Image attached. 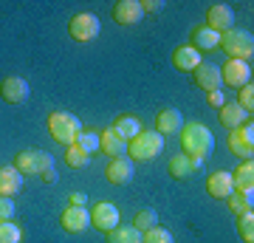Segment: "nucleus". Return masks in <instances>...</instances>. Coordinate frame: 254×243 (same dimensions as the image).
I'll return each instance as SVG.
<instances>
[{
  "mask_svg": "<svg viewBox=\"0 0 254 243\" xmlns=\"http://www.w3.org/2000/svg\"><path fill=\"white\" fill-rule=\"evenodd\" d=\"M181 147L187 156H195V159H203L206 162L212 150H215V136L206 125L200 122H190V125L181 127Z\"/></svg>",
  "mask_w": 254,
  "mask_h": 243,
  "instance_id": "obj_1",
  "label": "nucleus"
},
{
  "mask_svg": "<svg viewBox=\"0 0 254 243\" xmlns=\"http://www.w3.org/2000/svg\"><path fill=\"white\" fill-rule=\"evenodd\" d=\"M48 133H51V139L54 142H60L63 147H68V144L76 142V136L82 133V122L73 113H68V110H54V113H48Z\"/></svg>",
  "mask_w": 254,
  "mask_h": 243,
  "instance_id": "obj_2",
  "label": "nucleus"
},
{
  "mask_svg": "<svg viewBox=\"0 0 254 243\" xmlns=\"http://www.w3.org/2000/svg\"><path fill=\"white\" fill-rule=\"evenodd\" d=\"M164 153V136L158 130H141L136 139L127 142V159L130 162H150Z\"/></svg>",
  "mask_w": 254,
  "mask_h": 243,
  "instance_id": "obj_3",
  "label": "nucleus"
},
{
  "mask_svg": "<svg viewBox=\"0 0 254 243\" xmlns=\"http://www.w3.org/2000/svg\"><path fill=\"white\" fill-rule=\"evenodd\" d=\"M218 48L226 51L229 60H246V63H249L254 57V37L249 34V31H240V28H229V31L220 34Z\"/></svg>",
  "mask_w": 254,
  "mask_h": 243,
  "instance_id": "obj_4",
  "label": "nucleus"
},
{
  "mask_svg": "<svg viewBox=\"0 0 254 243\" xmlns=\"http://www.w3.org/2000/svg\"><path fill=\"white\" fill-rule=\"evenodd\" d=\"M14 170H20L23 175H43L46 170L54 167V156L48 153V150H20L14 156V164H11Z\"/></svg>",
  "mask_w": 254,
  "mask_h": 243,
  "instance_id": "obj_5",
  "label": "nucleus"
},
{
  "mask_svg": "<svg viewBox=\"0 0 254 243\" xmlns=\"http://www.w3.org/2000/svg\"><path fill=\"white\" fill-rule=\"evenodd\" d=\"M99 31H102V23L93 11H79V14H73L71 23H68V34H71L76 43H91V40L99 37Z\"/></svg>",
  "mask_w": 254,
  "mask_h": 243,
  "instance_id": "obj_6",
  "label": "nucleus"
},
{
  "mask_svg": "<svg viewBox=\"0 0 254 243\" xmlns=\"http://www.w3.org/2000/svg\"><path fill=\"white\" fill-rule=\"evenodd\" d=\"M220 80L223 85L229 88H243L252 82V63H246V60H229V63L220 65Z\"/></svg>",
  "mask_w": 254,
  "mask_h": 243,
  "instance_id": "obj_7",
  "label": "nucleus"
},
{
  "mask_svg": "<svg viewBox=\"0 0 254 243\" xmlns=\"http://www.w3.org/2000/svg\"><path fill=\"white\" fill-rule=\"evenodd\" d=\"M229 150L237 156V159H252L254 153V125L249 122V125H240L237 130H232L229 133Z\"/></svg>",
  "mask_w": 254,
  "mask_h": 243,
  "instance_id": "obj_8",
  "label": "nucleus"
},
{
  "mask_svg": "<svg viewBox=\"0 0 254 243\" xmlns=\"http://www.w3.org/2000/svg\"><path fill=\"white\" fill-rule=\"evenodd\" d=\"M206 26L212 31H218V34L235 28V11H232V6H226V3H212L206 11Z\"/></svg>",
  "mask_w": 254,
  "mask_h": 243,
  "instance_id": "obj_9",
  "label": "nucleus"
},
{
  "mask_svg": "<svg viewBox=\"0 0 254 243\" xmlns=\"http://www.w3.org/2000/svg\"><path fill=\"white\" fill-rule=\"evenodd\" d=\"M91 226L102 229V232H110V229H116L119 226V209L110 204V201H99V204H93L91 209Z\"/></svg>",
  "mask_w": 254,
  "mask_h": 243,
  "instance_id": "obj_10",
  "label": "nucleus"
},
{
  "mask_svg": "<svg viewBox=\"0 0 254 243\" xmlns=\"http://www.w3.org/2000/svg\"><path fill=\"white\" fill-rule=\"evenodd\" d=\"M28 93H31V88H28V82L23 77H6L0 82V96L9 105H23L28 99Z\"/></svg>",
  "mask_w": 254,
  "mask_h": 243,
  "instance_id": "obj_11",
  "label": "nucleus"
},
{
  "mask_svg": "<svg viewBox=\"0 0 254 243\" xmlns=\"http://www.w3.org/2000/svg\"><path fill=\"white\" fill-rule=\"evenodd\" d=\"M192 74H195V85H198L200 90H206V93H212V90H220V88H223V80H220V65L200 63Z\"/></svg>",
  "mask_w": 254,
  "mask_h": 243,
  "instance_id": "obj_12",
  "label": "nucleus"
},
{
  "mask_svg": "<svg viewBox=\"0 0 254 243\" xmlns=\"http://www.w3.org/2000/svg\"><path fill=\"white\" fill-rule=\"evenodd\" d=\"M141 17H144L141 0H119L116 6H113V20H116L119 26H136Z\"/></svg>",
  "mask_w": 254,
  "mask_h": 243,
  "instance_id": "obj_13",
  "label": "nucleus"
},
{
  "mask_svg": "<svg viewBox=\"0 0 254 243\" xmlns=\"http://www.w3.org/2000/svg\"><path fill=\"white\" fill-rule=\"evenodd\" d=\"M105 178H108L110 184H116V187L127 184V181L133 178V162H130L127 156H116V159H110V164L105 167Z\"/></svg>",
  "mask_w": 254,
  "mask_h": 243,
  "instance_id": "obj_14",
  "label": "nucleus"
},
{
  "mask_svg": "<svg viewBox=\"0 0 254 243\" xmlns=\"http://www.w3.org/2000/svg\"><path fill=\"white\" fill-rule=\"evenodd\" d=\"M91 226V212L88 207H68L63 212V229L71 235H79Z\"/></svg>",
  "mask_w": 254,
  "mask_h": 243,
  "instance_id": "obj_15",
  "label": "nucleus"
},
{
  "mask_svg": "<svg viewBox=\"0 0 254 243\" xmlns=\"http://www.w3.org/2000/svg\"><path fill=\"white\" fill-rule=\"evenodd\" d=\"M184 127V116L178 108H164L158 110V116H155V130L161 136H173V133H181Z\"/></svg>",
  "mask_w": 254,
  "mask_h": 243,
  "instance_id": "obj_16",
  "label": "nucleus"
},
{
  "mask_svg": "<svg viewBox=\"0 0 254 243\" xmlns=\"http://www.w3.org/2000/svg\"><path fill=\"white\" fill-rule=\"evenodd\" d=\"M206 189H209V195H212V198L226 201L229 195L235 192V184H232V172H226V170L212 172V175L206 178Z\"/></svg>",
  "mask_w": 254,
  "mask_h": 243,
  "instance_id": "obj_17",
  "label": "nucleus"
},
{
  "mask_svg": "<svg viewBox=\"0 0 254 243\" xmlns=\"http://www.w3.org/2000/svg\"><path fill=\"white\" fill-rule=\"evenodd\" d=\"M232 184H235V192H240V195H254V162L252 159H246L232 172Z\"/></svg>",
  "mask_w": 254,
  "mask_h": 243,
  "instance_id": "obj_18",
  "label": "nucleus"
},
{
  "mask_svg": "<svg viewBox=\"0 0 254 243\" xmlns=\"http://www.w3.org/2000/svg\"><path fill=\"white\" fill-rule=\"evenodd\" d=\"M99 150L105 156H110V159H116V156L127 153V142L113 130V127H108V130H102L99 133Z\"/></svg>",
  "mask_w": 254,
  "mask_h": 243,
  "instance_id": "obj_19",
  "label": "nucleus"
},
{
  "mask_svg": "<svg viewBox=\"0 0 254 243\" xmlns=\"http://www.w3.org/2000/svg\"><path fill=\"white\" fill-rule=\"evenodd\" d=\"M200 63H203V57H200V51H195L192 45H178L173 51V65L178 71H195Z\"/></svg>",
  "mask_w": 254,
  "mask_h": 243,
  "instance_id": "obj_20",
  "label": "nucleus"
},
{
  "mask_svg": "<svg viewBox=\"0 0 254 243\" xmlns=\"http://www.w3.org/2000/svg\"><path fill=\"white\" fill-rule=\"evenodd\" d=\"M20 189H23V172L14 167H0V195L14 198Z\"/></svg>",
  "mask_w": 254,
  "mask_h": 243,
  "instance_id": "obj_21",
  "label": "nucleus"
},
{
  "mask_svg": "<svg viewBox=\"0 0 254 243\" xmlns=\"http://www.w3.org/2000/svg\"><path fill=\"white\" fill-rule=\"evenodd\" d=\"M218 119H220V125L226 127V130H237L240 125H246V119H249V113H246L237 102H226L223 108H220V113H218Z\"/></svg>",
  "mask_w": 254,
  "mask_h": 243,
  "instance_id": "obj_22",
  "label": "nucleus"
},
{
  "mask_svg": "<svg viewBox=\"0 0 254 243\" xmlns=\"http://www.w3.org/2000/svg\"><path fill=\"white\" fill-rule=\"evenodd\" d=\"M218 45H220V34L212 31L209 26H198L192 31V48L195 51H215Z\"/></svg>",
  "mask_w": 254,
  "mask_h": 243,
  "instance_id": "obj_23",
  "label": "nucleus"
},
{
  "mask_svg": "<svg viewBox=\"0 0 254 243\" xmlns=\"http://www.w3.org/2000/svg\"><path fill=\"white\" fill-rule=\"evenodd\" d=\"M200 164H203V159L178 153V156H173V159H170V175H175V178H187V175H192V170H195V167H200Z\"/></svg>",
  "mask_w": 254,
  "mask_h": 243,
  "instance_id": "obj_24",
  "label": "nucleus"
},
{
  "mask_svg": "<svg viewBox=\"0 0 254 243\" xmlns=\"http://www.w3.org/2000/svg\"><path fill=\"white\" fill-rule=\"evenodd\" d=\"M113 130H116L125 142H130V139H136L144 127H141V119L138 116H130V113H125V116H119L116 122H113Z\"/></svg>",
  "mask_w": 254,
  "mask_h": 243,
  "instance_id": "obj_25",
  "label": "nucleus"
},
{
  "mask_svg": "<svg viewBox=\"0 0 254 243\" xmlns=\"http://www.w3.org/2000/svg\"><path fill=\"white\" fill-rule=\"evenodd\" d=\"M108 243H141V232L133 226H116L108 232Z\"/></svg>",
  "mask_w": 254,
  "mask_h": 243,
  "instance_id": "obj_26",
  "label": "nucleus"
},
{
  "mask_svg": "<svg viewBox=\"0 0 254 243\" xmlns=\"http://www.w3.org/2000/svg\"><path fill=\"white\" fill-rule=\"evenodd\" d=\"M158 221V212L155 209H150V207H144V209H138L136 215H133V229H138V232H147V229H153V226H158L155 224Z\"/></svg>",
  "mask_w": 254,
  "mask_h": 243,
  "instance_id": "obj_27",
  "label": "nucleus"
},
{
  "mask_svg": "<svg viewBox=\"0 0 254 243\" xmlns=\"http://www.w3.org/2000/svg\"><path fill=\"white\" fill-rule=\"evenodd\" d=\"M76 147H79V150H85V153L88 156H93L96 153V150H99V133H96V130H85V127H82V133L76 136Z\"/></svg>",
  "mask_w": 254,
  "mask_h": 243,
  "instance_id": "obj_28",
  "label": "nucleus"
},
{
  "mask_svg": "<svg viewBox=\"0 0 254 243\" xmlns=\"http://www.w3.org/2000/svg\"><path fill=\"white\" fill-rule=\"evenodd\" d=\"M226 204H229V209H232L235 215H243V212H252L254 195H240V192H232V195L226 198Z\"/></svg>",
  "mask_w": 254,
  "mask_h": 243,
  "instance_id": "obj_29",
  "label": "nucleus"
},
{
  "mask_svg": "<svg viewBox=\"0 0 254 243\" xmlns=\"http://www.w3.org/2000/svg\"><path fill=\"white\" fill-rule=\"evenodd\" d=\"M88 162H91V156L85 153V150H79L76 144H68V147H65V164H68V167H76V170H79V167H85Z\"/></svg>",
  "mask_w": 254,
  "mask_h": 243,
  "instance_id": "obj_30",
  "label": "nucleus"
},
{
  "mask_svg": "<svg viewBox=\"0 0 254 243\" xmlns=\"http://www.w3.org/2000/svg\"><path fill=\"white\" fill-rule=\"evenodd\" d=\"M237 232L246 243H254V212H243L237 215Z\"/></svg>",
  "mask_w": 254,
  "mask_h": 243,
  "instance_id": "obj_31",
  "label": "nucleus"
},
{
  "mask_svg": "<svg viewBox=\"0 0 254 243\" xmlns=\"http://www.w3.org/2000/svg\"><path fill=\"white\" fill-rule=\"evenodd\" d=\"M23 241V232L14 221H3L0 224V243H20Z\"/></svg>",
  "mask_w": 254,
  "mask_h": 243,
  "instance_id": "obj_32",
  "label": "nucleus"
},
{
  "mask_svg": "<svg viewBox=\"0 0 254 243\" xmlns=\"http://www.w3.org/2000/svg\"><path fill=\"white\" fill-rule=\"evenodd\" d=\"M141 243H175V241L164 226H153V229L141 232Z\"/></svg>",
  "mask_w": 254,
  "mask_h": 243,
  "instance_id": "obj_33",
  "label": "nucleus"
},
{
  "mask_svg": "<svg viewBox=\"0 0 254 243\" xmlns=\"http://www.w3.org/2000/svg\"><path fill=\"white\" fill-rule=\"evenodd\" d=\"M237 105H240V108H243L246 113H252V110H254V85H252V82L240 88V96H237Z\"/></svg>",
  "mask_w": 254,
  "mask_h": 243,
  "instance_id": "obj_34",
  "label": "nucleus"
},
{
  "mask_svg": "<svg viewBox=\"0 0 254 243\" xmlns=\"http://www.w3.org/2000/svg\"><path fill=\"white\" fill-rule=\"evenodd\" d=\"M14 212H17L14 201L6 198V195H0V224H3V221H11V218H14Z\"/></svg>",
  "mask_w": 254,
  "mask_h": 243,
  "instance_id": "obj_35",
  "label": "nucleus"
},
{
  "mask_svg": "<svg viewBox=\"0 0 254 243\" xmlns=\"http://www.w3.org/2000/svg\"><path fill=\"white\" fill-rule=\"evenodd\" d=\"M141 9H144V14L150 11V14H158V11L164 9V0H141Z\"/></svg>",
  "mask_w": 254,
  "mask_h": 243,
  "instance_id": "obj_36",
  "label": "nucleus"
},
{
  "mask_svg": "<svg viewBox=\"0 0 254 243\" xmlns=\"http://www.w3.org/2000/svg\"><path fill=\"white\" fill-rule=\"evenodd\" d=\"M85 201H88L85 192H71L68 195V207H85Z\"/></svg>",
  "mask_w": 254,
  "mask_h": 243,
  "instance_id": "obj_37",
  "label": "nucleus"
},
{
  "mask_svg": "<svg viewBox=\"0 0 254 243\" xmlns=\"http://www.w3.org/2000/svg\"><path fill=\"white\" fill-rule=\"evenodd\" d=\"M209 105H215V108H223V105H226V96H223V90H212V93H209Z\"/></svg>",
  "mask_w": 254,
  "mask_h": 243,
  "instance_id": "obj_38",
  "label": "nucleus"
},
{
  "mask_svg": "<svg viewBox=\"0 0 254 243\" xmlns=\"http://www.w3.org/2000/svg\"><path fill=\"white\" fill-rule=\"evenodd\" d=\"M43 181H48V184H54V181H57V172H54V167L43 172Z\"/></svg>",
  "mask_w": 254,
  "mask_h": 243,
  "instance_id": "obj_39",
  "label": "nucleus"
}]
</instances>
